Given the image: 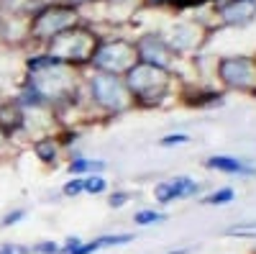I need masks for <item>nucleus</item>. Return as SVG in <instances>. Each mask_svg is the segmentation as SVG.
I'll list each match as a JSON object with an SVG mask.
<instances>
[{"label":"nucleus","instance_id":"nucleus-1","mask_svg":"<svg viewBox=\"0 0 256 254\" xmlns=\"http://www.w3.org/2000/svg\"><path fill=\"white\" fill-rule=\"evenodd\" d=\"M126 85H128V93H131L134 103H156L159 98H164L166 93V85H169V77L162 67H154V65H134L128 70V77H126Z\"/></svg>","mask_w":256,"mask_h":254},{"label":"nucleus","instance_id":"nucleus-2","mask_svg":"<svg viewBox=\"0 0 256 254\" xmlns=\"http://www.w3.org/2000/svg\"><path fill=\"white\" fill-rule=\"evenodd\" d=\"M90 95L98 105H102V108L110 111V113H120V111L128 108V105H134V98H131V93H128L126 80H120L118 75H108V72L92 77Z\"/></svg>","mask_w":256,"mask_h":254},{"label":"nucleus","instance_id":"nucleus-3","mask_svg":"<svg viewBox=\"0 0 256 254\" xmlns=\"http://www.w3.org/2000/svg\"><path fill=\"white\" fill-rule=\"evenodd\" d=\"M220 77L233 90H241V93L256 90V65L251 59H244V57L223 59L220 62Z\"/></svg>","mask_w":256,"mask_h":254},{"label":"nucleus","instance_id":"nucleus-4","mask_svg":"<svg viewBox=\"0 0 256 254\" xmlns=\"http://www.w3.org/2000/svg\"><path fill=\"white\" fill-rule=\"evenodd\" d=\"M67 24H72V16L64 8H46L41 11L34 21V34L36 36H56L62 31H67Z\"/></svg>","mask_w":256,"mask_h":254},{"label":"nucleus","instance_id":"nucleus-5","mask_svg":"<svg viewBox=\"0 0 256 254\" xmlns=\"http://www.w3.org/2000/svg\"><path fill=\"white\" fill-rule=\"evenodd\" d=\"M24 123H26V111L16 103V98L0 103V134L8 141H10V136L24 131Z\"/></svg>","mask_w":256,"mask_h":254},{"label":"nucleus","instance_id":"nucleus-6","mask_svg":"<svg viewBox=\"0 0 256 254\" xmlns=\"http://www.w3.org/2000/svg\"><path fill=\"white\" fill-rule=\"evenodd\" d=\"M208 169H216V172H226V175H241V177H251L256 175V167L238 159V157H228V154H216L205 159Z\"/></svg>","mask_w":256,"mask_h":254},{"label":"nucleus","instance_id":"nucleus-7","mask_svg":"<svg viewBox=\"0 0 256 254\" xmlns=\"http://www.w3.org/2000/svg\"><path fill=\"white\" fill-rule=\"evenodd\" d=\"M34 154L44 162V164H54L62 154V139L49 134V136H41L34 141Z\"/></svg>","mask_w":256,"mask_h":254},{"label":"nucleus","instance_id":"nucleus-8","mask_svg":"<svg viewBox=\"0 0 256 254\" xmlns=\"http://www.w3.org/2000/svg\"><path fill=\"white\" fill-rule=\"evenodd\" d=\"M105 164L102 159H88V157H72L70 159V175L72 177H84V175H102L105 172Z\"/></svg>","mask_w":256,"mask_h":254},{"label":"nucleus","instance_id":"nucleus-9","mask_svg":"<svg viewBox=\"0 0 256 254\" xmlns=\"http://www.w3.org/2000/svg\"><path fill=\"white\" fill-rule=\"evenodd\" d=\"M169 182H172V190H174V200L192 198V195L200 193V185L192 180V177H187V175H177V177H172Z\"/></svg>","mask_w":256,"mask_h":254},{"label":"nucleus","instance_id":"nucleus-10","mask_svg":"<svg viewBox=\"0 0 256 254\" xmlns=\"http://www.w3.org/2000/svg\"><path fill=\"white\" fill-rule=\"evenodd\" d=\"M164 221H166V213L154 210V208H144V210H138V213H134L136 226H154V223H164Z\"/></svg>","mask_w":256,"mask_h":254},{"label":"nucleus","instance_id":"nucleus-11","mask_svg":"<svg viewBox=\"0 0 256 254\" xmlns=\"http://www.w3.org/2000/svg\"><path fill=\"white\" fill-rule=\"evenodd\" d=\"M236 200V190L233 187H218V190H212L210 195L202 198L205 205H226V203H233Z\"/></svg>","mask_w":256,"mask_h":254},{"label":"nucleus","instance_id":"nucleus-12","mask_svg":"<svg viewBox=\"0 0 256 254\" xmlns=\"http://www.w3.org/2000/svg\"><path fill=\"white\" fill-rule=\"evenodd\" d=\"M108 190V180L102 175H84V193L88 195H102Z\"/></svg>","mask_w":256,"mask_h":254},{"label":"nucleus","instance_id":"nucleus-13","mask_svg":"<svg viewBox=\"0 0 256 254\" xmlns=\"http://www.w3.org/2000/svg\"><path fill=\"white\" fill-rule=\"evenodd\" d=\"M154 198H156V203H162V205H169L174 200V190H172V182L169 180H164V182H159L156 187H154Z\"/></svg>","mask_w":256,"mask_h":254},{"label":"nucleus","instance_id":"nucleus-14","mask_svg":"<svg viewBox=\"0 0 256 254\" xmlns=\"http://www.w3.org/2000/svg\"><path fill=\"white\" fill-rule=\"evenodd\" d=\"M82 193H84V177H72V180L64 182V187H62L64 198H77Z\"/></svg>","mask_w":256,"mask_h":254},{"label":"nucleus","instance_id":"nucleus-15","mask_svg":"<svg viewBox=\"0 0 256 254\" xmlns=\"http://www.w3.org/2000/svg\"><path fill=\"white\" fill-rule=\"evenodd\" d=\"M59 244L56 241H52V239H46V241H38V244H34L31 246V254H59Z\"/></svg>","mask_w":256,"mask_h":254},{"label":"nucleus","instance_id":"nucleus-16","mask_svg":"<svg viewBox=\"0 0 256 254\" xmlns=\"http://www.w3.org/2000/svg\"><path fill=\"white\" fill-rule=\"evenodd\" d=\"M24 218H26V208H13V210H8V213L3 216L0 226H16V223H20Z\"/></svg>","mask_w":256,"mask_h":254},{"label":"nucleus","instance_id":"nucleus-17","mask_svg":"<svg viewBox=\"0 0 256 254\" xmlns=\"http://www.w3.org/2000/svg\"><path fill=\"white\" fill-rule=\"evenodd\" d=\"M0 254H31V246H24L18 241H0Z\"/></svg>","mask_w":256,"mask_h":254},{"label":"nucleus","instance_id":"nucleus-18","mask_svg":"<svg viewBox=\"0 0 256 254\" xmlns=\"http://www.w3.org/2000/svg\"><path fill=\"white\" fill-rule=\"evenodd\" d=\"M128 200H131V195L120 193V190H118V193H113V195H108V205H110V208H123Z\"/></svg>","mask_w":256,"mask_h":254},{"label":"nucleus","instance_id":"nucleus-19","mask_svg":"<svg viewBox=\"0 0 256 254\" xmlns=\"http://www.w3.org/2000/svg\"><path fill=\"white\" fill-rule=\"evenodd\" d=\"M187 141H190L187 134H169V136H164L159 144H162V146H174V144H187Z\"/></svg>","mask_w":256,"mask_h":254},{"label":"nucleus","instance_id":"nucleus-20","mask_svg":"<svg viewBox=\"0 0 256 254\" xmlns=\"http://www.w3.org/2000/svg\"><path fill=\"white\" fill-rule=\"evenodd\" d=\"M256 228V221H246V223H238L236 228H230V231H236V234H241V231H254Z\"/></svg>","mask_w":256,"mask_h":254},{"label":"nucleus","instance_id":"nucleus-21","mask_svg":"<svg viewBox=\"0 0 256 254\" xmlns=\"http://www.w3.org/2000/svg\"><path fill=\"white\" fill-rule=\"evenodd\" d=\"M192 249L190 246H184V249H174V251H166V254H190Z\"/></svg>","mask_w":256,"mask_h":254}]
</instances>
